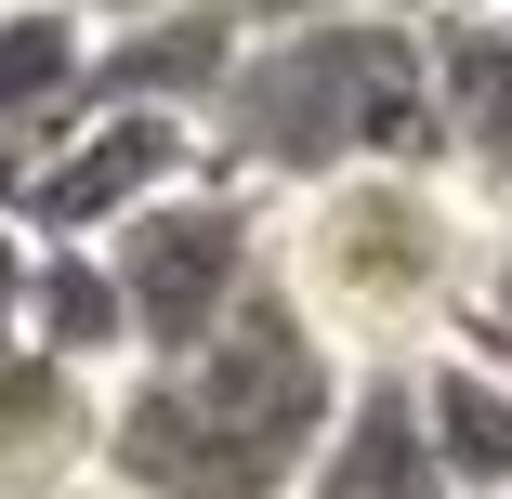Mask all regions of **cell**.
<instances>
[{
    "label": "cell",
    "mask_w": 512,
    "mask_h": 499,
    "mask_svg": "<svg viewBox=\"0 0 512 499\" xmlns=\"http://www.w3.org/2000/svg\"><path fill=\"white\" fill-rule=\"evenodd\" d=\"M342 355L289 316V289L263 276L250 303L106 381V460H92V499H302L342 408Z\"/></svg>",
    "instance_id": "6da1fadb"
},
{
    "label": "cell",
    "mask_w": 512,
    "mask_h": 499,
    "mask_svg": "<svg viewBox=\"0 0 512 499\" xmlns=\"http://www.w3.org/2000/svg\"><path fill=\"white\" fill-rule=\"evenodd\" d=\"M197 158L250 197H302L342 171H447L434 145V27L421 14H316V27H250Z\"/></svg>",
    "instance_id": "7a4b0ae2"
},
{
    "label": "cell",
    "mask_w": 512,
    "mask_h": 499,
    "mask_svg": "<svg viewBox=\"0 0 512 499\" xmlns=\"http://www.w3.org/2000/svg\"><path fill=\"white\" fill-rule=\"evenodd\" d=\"M486 211L447 171H342V184H302L276 197V289L289 316L316 329L342 368H421L434 342L473 329V289H486Z\"/></svg>",
    "instance_id": "3957f363"
},
{
    "label": "cell",
    "mask_w": 512,
    "mask_h": 499,
    "mask_svg": "<svg viewBox=\"0 0 512 499\" xmlns=\"http://www.w3.org/2000/svg\"><path fill=\"white\" fill-rule=\"evenodd\" d=\"M263 237H276V197H250V184H224V171H197V184L158 197V211H132V224L106 237L119 316H132V368H145V355H184V342H211L250 289L276 276Z\"/></svg>",
    "instance_id": "277c9868"
},
{
    "label": "cell",
    "mask_w": 512,
    "mask_h": 499,
    "mask_svg": "<svg viewBox=\"0 0 512 499\" xmlns=\"http://www.w3.org/2000/svg\"><path fill=\"white\" fill-rule=\"evenodd\" d=\"M211 158H197V119H145V106H92L66 119L27 184H14V237L27 250H106L132 211H158L171 184H197Z\"/></svg>",
    "instance_id": "5b68a950"
},
{
    "label": "cell",
    "mask_w": 512,
    "mask_h": 499,
    "mask_svg": "<svg viewBox=\"0 0 512 499\" xmlns=\"http://www.w3.org/2000/svg\"><path fill=\"white\" fill-rule=\"evenodd\" d=\"M106 460V381L53 355H0V499H92Z\"/></svg>",
    "instance_id": "8992f818"
},
{
    "label": "cell",
    "mask_w": 512,
    "mask_h": 499,
    "mask_svg": "<svg viewBox=\"0 0 512 499\" xmlns=\"http://www.w3.org/2000/svg\"><path fill=\"white\" fill-rule=\"evenodd\" d=\"M421 27H434V14H421ZM434 145H447V184L499 224V211H512V27H499V14L434 27Z\"/></svg>",
    "instance_id": "52a82bcc"
},
{
    "label": "cell",
    "mask_w": 512,
    "mask_h": 499,
    "mask_svg": "<svg viewBox=\"0 0 512 499\" xmlns=\"http://www.w3.org/2000/svg\"><path fill=\"white\" fill-rule=\"evenodd\" d=\"M237 14L224 0H171L145 27H106L92 40V106H145V119H211V92L237 66Z\"/></svg>",
    "instance_id": "ba28073f"
},
{
    "label": "cell",
    "mask_w": 512,
    "mask_h": 499,
    "mask_svg": "<svg viewBox=\"0 0 512 499\" xmlns=\"http://www.w3.org/2000/svg\"><path fill=\"white\" fill-rule=\"evenodd\" d=\"M302 499H460L447 460H434V434H421V408H407V368H355L342 381Z\"/></svg>",
    "instance_id": "9c48e42d"
},
{
    "label": "cell",
    "mask_w": 512,
    "mask_h": 499,
    "mask_svg": "<svg viewBox=\"0 0 512 499\" xmlns=\"http://www.w3.org/2000/svg\"><path fill=\"white\" fill-rule=\"evenodd\" d=\"M407 408H421V434H434L460 499H512V355L499 342H473V329L434 342L407 368Z\"/></svg>",
    "instance_id": "30bf717a"
},
{
    "label": "cell",
    "mask_w": 512,
    "mask_h": 499,
    "mask_svg": "<svg viewBox=\"0 0 512 499\" xmlns=\"http://www.w3.org/2000/svg\"><path fill=\"white\" fill-rule=\"evenodd\" d=\"M66 119H92V27L53 0H0V145H53Z\"/></svg>",
    "instance_id": "8fae6325"
},
{
    "label": "cell",
    "mask_w": 512,
    "mask_h": 499,
    "mask_svg": "<svg viewBox=\"0 0 512 499\" xmlns=\"http://www.w3.org/2000/svg\"><path fill=\"white\" fill-rule=\"evenodd\" d=\"M27 355L92 368V381H119V368H132V316H119L106 250H27Z\"/></svg>",
    "instance_id": "7c38bea8"
},
{
    "label": "cell",
    "mask_w": 512,
    "mask_h": 499,
    "mask_svg": "<svg viewBox=\"0 0 512 499\" xmlns=\"http://www.w3.org/2000/svg\"><path fill=\"white\" fill-rule=\"evenodd\" d=\"M237 27H316V14H421V0H224Z\"/></svg>",
    "instance_id": "4fadbf2b"
},
{
    "label": "cell",
    "mask_w": 512,
    "mask_h": 499,
    "mask_svg": "<svg viewBox=\"0 0 512 499\" xmlns=\"http://www.w3.org/2000/svg\"><path fill=\"white\" fill-rule=\"evenodd\" d=\"M14 342H27V237L0 224V355H14Z\"/></svg>",
    "instance_id": "5bb4252c"
},
{
    "label": "cell",
    "mask_w": 512,
    "mask_h": 499,
    "mask_svg": "<svg viewBox=\"0 0 512 499\" xmlns=\"http://www.w3.org/2000/svg\"><path fill=\"white\" fill-rule=\"evenodd\" d=\"M473 316H486V329H512V224L486 237V289H473Z\"/></svg>",
    "instance_id": "9a60e30c"
},
{
    "label": "cell",
    "mask_w": 512,
    "mask_h": 499,
    "mask_svg": "<svg viewBox=\"0 0 512 499\" xmlns=\"http://www.w3.org/2000/svg\"><path fill=\"white\" fill-rule=\"evenodd\" d=\"M53 14H79L92 40H106V27H145V14H171V0H53Z\"/></svg>",
    "instance_id": "2e32d148"
},
{
    "label": "cell",
    "mask_w": 512,
    "mask_h": 499,
    "mask_svg": "<svg viewBox=\"0 0 512 499\" xmlns=\"http://www.w3.org/2000/svg\"><path fill=\"white\" fill-rule=\"evenodd\" d=\"M421 14H434V27H460V14H512V0H421Z\"/></svg>",
    "instance_id": "e0dca14e"
},
{
    "label": "cell",
    "mask_w": 512,
    "mask_h": 499,
    "mask_svg": "<svg viewBox=\"0 0 512 499\" xmlns=\"http://www.w3.org/2000/svg\"><path fill=\"white\" fill-rule=\"evenodd\" d=\"M473 342H499V355H512V329H486V316H473Z\"/></svg>",
    "instance_id": "ac0fdd59"
},
{
    "label": "cell",
    "mask_w": 512,
    "mask_h": 499,
    "mask_svg": "<svg viewBox=\"0 0 512 499\" xmlns=\"http://www.w3.org/2000/svg\"><path fill=\"white\" fill-rule=\"evenodd\" d=\"M499 224H512V211H499Z\"/></svg>",
    "instance_id": "d6986e66"
},
{
    "label": "cell",
    "mask_w": 512,
    "mask_h": 499,
    "mask_svg": "<svg viewBox=\"0 0 512 499\" xmlns=\"http://www.w3.org/2000/svg\"><path fill=\"white\" fill-rule=\"evenodd\" d=\"M499 27H512V14H499Z\"/></svg>",
    "instance_id": "ffe728a7"
}]
</instances>
